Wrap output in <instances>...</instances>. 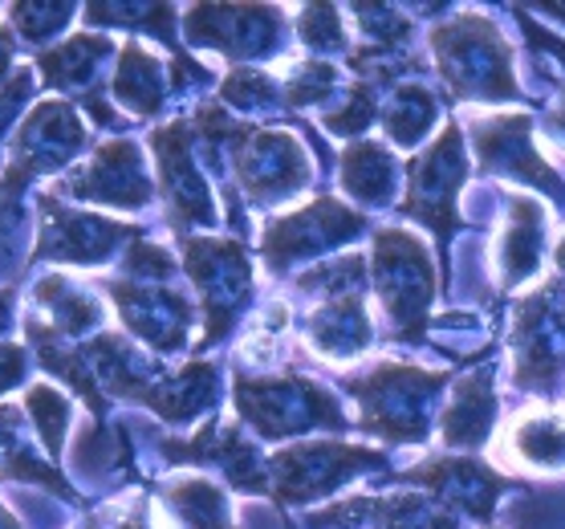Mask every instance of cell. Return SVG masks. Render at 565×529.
Segmentation results:
<instances>
[{
	"instance_id": "obj_1",
	"label": "cell",
	"mask_w": 565,
	"mask_h": 529,
	"mask_svg": "<svg viewBox=\"0 0 565 529\" xmlns=\"http://www.w3.org/2000/svg\"><path fill=\"white\" fill-rule=\"evenodd\" d=\"M431 50L448 91L460 103H529L513 74V45L492 17L468 9L431 33Z\"/></svg>"
},
{
	"instance_id": "obj_2",
	"label": "cell",
	"mask_w": 565,
	"mask_h": 529,
	"mask_svg": "<svg viewBox=\"0 0 565 529\" xmlns=\"http://www.w3.org/2000/svg\"><path fill=\"white\" fill-rule=\"evenodd\" d=\"M342 388L362 403V432L391 444H419L436 427V400L448 388V371L379 362L374 371L347 374Z\"/></svg>"
},
{
	"instance_id": "obj_3",
	"label": "cell",
	"mask_w": 565,
	"mask_h": 529,
	"mask_svg": "<svg viewBox=\"0 0 565 529\" xmlns=\"http://www.w3.org/2000/svg\"><path fill=\"white\" fill-rule=\"evenodd\" d=\"M513 383L541 400L565 391V277L541 282L513 318Z\"/></svg>"
},
{
	"instance_id": "obj_4",
	"label": "cell",
	"mask_w": 565,
	"mask_h": 529,
	"mask_svg": "<svg viewBox=\"0 0 565 529\" xmlns=\"http://www.w3.org/2000/svg\"><path fill=\"white\" fill-rule=\"evenodd\" d=\"M374 294L398 342L419 347L427 330V310L436 297V269H431L427 248L412 233L383 229L374 236Z\"/></svg>"
},
{
	"instance_id": "obj_5",
	"label": "cell",
	"mask_w": 565,
	"mask_h": 529,
	"mask_svg": "<svg viewBox=\"0 0 565 529\" xmlns=\"http://www.w3.org/2000/svg\"><path fill=\"white\" fill-rule=\"evenodd\" d=\"M236 408L265 440L301 436L313 427H334V432L347 427V415L334 395L306 374H273V379L236 374Z\"/></svg>"
},
{
	"instance_id": "obj_6",
	"label": "cell",
	"mask_w": 565,
	"mask_h": 529,
	"mask_svg": "<svg viewBox=\"0 0 565 529\" xmlns=\"http://www.w3.org/2000/svg\"><path fill=\"white\" fill-rule=\"evenodd\" d=\"M468 180V151H463L460 123H448L424 156L412 163V180H407V200H403V216L419 220L431 229L439 248V273L448 277V241L463 220L456 212V200Z\"/></svg>"
},
{
	"instance_id": "obj_7",
	"label": "cell",
	"mask_w": 565,
	"mask_h": 529,
	"mask_svg": "<svg viewBox=\"0 0 565 529\" xmlns=\"http://www.w3.org/2000/svg\"><path fill=\"white\" fill-rule=\"evenodd\" d=\"M468 130H472V147L476 159H480V176H501V180L537 188L541 195H550L553 204L565 212V183L533 142V115H525V110L472 115Z\"/></svg>"
},
{
	"instance_id": "obj_8",
	"label": "cell",
	"mask_w": 565,
	"mask_h": 529,
	"mask_svg": "<svg viewBox=\"0 0 565 529\" xmlns=\"http://www.w3.org/2000/svg\"><path fill=\"white\" fill-rule=\"evenodd\" d=\"M371 468H386V456L374 448H359V444H338V440H318V444H294L281 448L269 461L273 473V497L281 505H301L318 501L326 493H334L338 485L371 473Z\"/></svg>"
},
{
	"instance_id": "obj_9",
	"label": "cell",
	"mask_w": 565,
	"mask_h": 529,
	"mask_svg": "<svg viewBox=\"0 0 565 529\" xmlns=\"http://www.w3.org/2000/svg\"><path fill=\"white\" fill-rule=\"evenodd\" d=\"M403 480L424 485L444 509H451L456 517H472V521H492L504 493L525 489L521 480L504 477L476 456H439V461L407 468Z\"/></svg>"
},
{
	"instance_id": "obj_10",
	"label": "cell",
	"mask_w": 565,
	"mask_h": 529,
	"mask_svg": "<svg viewBox=\"0 0 565 529\" xmlns=\"http://www.w3.org/2000/svg\"><path fill=\"white\" fill-rule=\"evenodd\" d=\"M366 233V216L350 212L338 200H313L309 208H297L294 216H277L265 229V261L269 269L285 273L294 261L318 257L326 248H338Z\"/></svg>"
},
{
	"instance_id": "obj_11",
	"label": "cell",
	"mask_w": 565,
	"mask_h": 529,
	"mask_svg": "<svg viewBox=\"0 0 565 529\" xmlns=\"http://www.w3.org/2000/svg\"><path fill=\"white\" fill-rule=\"evenodd\" d=\"M545 236H550V212L541 208V200L525 192L509 195L504 224L492 241V265H497L501 289L537 282L545 265Z\"/></svg>"
},
{
	"instance_id": "obj_12",
	"label": "cell",
	"mask_w": 565,
	"mask_h": 529,
	"mask_svg": "<svg viewBox=\"0 0 565 529\" xmlns=\"http://www.w3.org/2000/svg\"><path fill=\"white\" fill-rule=\"evenodd\" d=\"M309 526H374V529H463V517L436 497H359L342 501L330 514L309 517Z\"/></svg>"
},
{
	"instance_id": "obj_13",
	"label": "cell",
	"mask_w": 565,
	"mask_h": 529,
	"mask_svg": "<svg viewBox=\"0 0 565 529\" xmlns=\"http://www.w3.org/2000/svg\"><path fill=\"white\" fill-rule=\"evenodd\" d=\"M504 461L513 468H529L541 477H562L565 473V408L537 403L513 415L504 432Z\"/></svg>"
},
{
	"instance_id": "obj_14",
	"label": "cell",
	"mask_w": 565,
	"mask_h": 529,
	"mask_svg": "<svg viewBox=\"0 0 565 529\" xmlns=\"http://www.w3.org/2000/svg\"><path fill=\"white\" fill-rule=\"evenodd\" d=\"M497 427V374L492 367H476L456 383L451 403L439 415V440L448 448H484Z\"/></svg>"
},
{
	"instance_id": "obj_15",
	"label": "cell",
	"mask_w": 565,
	"mask_h": 529,
	"mask_svg": "<svg viewBox=\"0 0 565 529\" xmlns=\"http://www.w3.org/2000/svg\"><path fill=\"white\" fill-rule=\"evenodd\" d=\"M241 176H245L253 200L273 204L281 195H294L301 183H309V159L289 135H257L241 159Z\"/></svg>"
},
{
	"instance_id": "obj_16",
	"label": "cell",
	"mask_w": 565,
	"mask_h": 529,
	"mask_svg": "<svg viewBox=\"0 0 565 529\" xmlns=\"http://www.w3.org/2000/svg\"><path fill=\"white\" fill-rule=\"evenodd\" d=\"M306 335L313 342V350H321L326 359H354L359 350L371 347L374 335L366 306H362V294L326 297L318 310L306 318Z\"/></svg>"
},
{
	"instance_id": "obj_17",
	"label": "cell",
	"mask_w": 565,
	"mask_h": 529,
	"mask_svg": "<svg viewBox=\"0 0 565 529\" xmlns=\"http://www.w3.org/2000/svg\"><path fill=\"white\" fill-rule=\"evenodd\" d=\"M398 163L383 142H354L342 151V188L362 204H386L395 192Z\"/></svg>"
},
{
	"instance_id": "obj_18",
	"label": "cell",
	"mask_w": 565,
	"mask_h": 529,
	"mask_svg": "<svg viewBox=\"0 0 565 529\" xmlns=\"http://www.w3.org/2000/svg\"><path fill=\"white\" fill-rule=\"evenodd\" d=\"M436 118H439V106H436V98H431V91H424V86H403V91L391 98V106H386L383 127L395 142L415 147L427 130L436 127Z\"/></svg>"
},
{
	"instance_id": "obj_19",
	"label": "cell",
	"mask_w": 565,
	"mask_h": 529,
	"mask_svg": "<svg viewBox=\"0 0 565 529\" xmlns=\"http://www.w3.org/2000/svg\"><path fill=\"white\" fill-rule=\"evenodd\" d=\"M297 29H301V41L318 53H342L347 50V33H342V17L330 4H309L297 17Z\"/></svg>"
},
{
	"instance_id": "obj_20",
	"label": "cell",
	"mask_w": 565,
	"mask_h": 529,
	"mask_svg": "<svg viewBox=\"0 0 565 529\" xmlns=\"http://www.w3.org/2000/svg\"><path fill=\"white\" fill-rule=\"evenodd\" d=\"M334 82H338V70H334V65L306 62L294 74V82H289V103H294V106H313V103H321L326 94L334 91Z\"/></svg>"
},
{
	"instance_id": "obj_21",
	"label": "cell",
	"mask_w": 565,
	"mask_h": 529,
	"mask_svg": "<svg viewBox=\"0 0 565 529\" xmlns=\"http://www.w3.org/2000/svg\"><path fill=\"white\" fill-rule=\"evenodd\" d=\"M550 130L565 142V86H562V98H557V106L550 110Z\"/></svg>"
},
{
	"instance_id": "obj_22",
	"label": "cell",
	"mask_w": 565,
	"mask_h": 529,
	"mask_svg": "<svg viewBox=\"0 0 565 529\" xmlns=\"http://www.w3.org/2000/svg\"><path fill=\"white\" fill-rule=\"evenodd\" d=\"M553 265H557V273L565 277V236L557 241V245H553Z\"/></svg>"
},
{
	"instance_id": "obj_23",
	"label": "cell",
	"mask_w": 565,
	"mask_h": 529,
	"mask_svg": "<svg viewBox=\"0 0 565 529\" xmlns=\"http://www.w3.org/2000/svg\"><path fill=\"white\" fill-rule=\"evenodd\" d=\"M541 9H545V13H557V21L565 25V4H541Z\"/></svg>"
}]
</instances>
